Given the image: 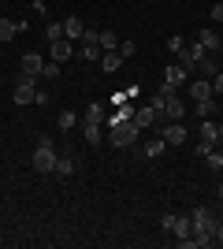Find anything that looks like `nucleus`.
I'll use <instances>...</instances> for the list:
<instances>
[{"mask_svg":"<svg viewBox=\"0 0 223 249\" xmlns=\"http://www.w3.org/2000/svg\"><path fill=\"white\" fill-rule=\"evenodd\" d=\"M56 145H52V138H41L37 142V149H34V171H41V175H49L56 167Z\"/></svg>","mask_w":223,"mask_h":249,"instance_id":"obj_1","label":"nucleus"},{"mask_svg":"<svg viewBox=\"0 0 223 249\" xmlns=\"http://www.w3.org/2000/svg\"><path fill=\"white\" fill-rule=\"evenodd\" d=\"M112 126V145L116 149H123V145H130V142H134V138H138V126H134V119H119V123H108Z\"/></svg>","mask_w":223,"mask_h":249,"instance_id":"obj_2","label":"nucleus"},{"mask_svg":"<svg viewBox=\"0 0 223 249\" xmlns=\"http://www.w3.org/2000/svg\"><path fill=\"white\" fill-rule=\"evenodd\" d=\"M190 219H193V231H216L220 212H216V208H208V205H197V208L190 212Z\"/></svg>","mask_w":223,"mask_h":249,"instance_id":"obj_3","label":"nucleus"},{"mask_svg":"<svg viewBox=\"0 0 223 249\" xmlns=\"http://www.w3.org/2000/svg\"><path fill=\"white\" fill-rule=\"evenodd\" d=\"M34 97H37V78H26V74H19V86H15L11 101H15V104H34Z\"/></svg>","mask_w":223,"mask_h":249,"instance_id":"obj_4","label":"nucleus"},{"mask_svg":"<svg viewBox=\"0 0 223 249\" xmlns=\"http://www.w3.org/2000/svg\"><path fill=\"white\" fill-rule=\"evenodd\" d=\"M223 138H220V123H212V119H201V149L197 153H208V149H216Z\"/></svg>","mask_w":223,"mask_h":249,"instance_id":"obj_5","label":"nucleus"},{"mask_svg":"<svg viewBox=\"0 0 223 249\" xmlns=\"http://www.w3.org/2000/svg\"><path fill=\"white\" fill-rule=\"evenodd\" d=\"M160 119H168V123H179V119H186V104H182L179 93H171L168 101H164V112H160Z\"/></svg>","mask_w":223,"mask_h":249,"instance_id":"obj_6","label":"nucleus"},{"mask_svg":"<svg viewBox=\"0 0 223 249\" xmlns=\"http://www.w3.org/2000/svg\"><path fill=\"white\" fill-rule=\"evenodd\" d=\"M197 41H201V49L208 52V56H220V52H223V37H220L216 30H208V26L197 34Z\"/></svg>","mask_w":223,"mask_h":249,"instance_id":"obj_7","label":"nucleus"},{"mask_svg":"<svg viewBox=\"0 0 223 249\" xmlns=\"http://www.w3.org/2000/svg\"><path fill=\"white\" fill-rule=\"evenodd\" d=\"M41 71H45V60L37 52H26V56H22V74H26V78H41Z\"/></svg>","mask_w":223,"mask_h":249,"instance_id":"obj_8","label":"nucleus"},{"mask_svg":"<svg viewBox=\"0 0 223 249\" xmlns=\"http://www.w3.org/2000/svg\"><path fill=\"white\" fill-rule=\"evenodd\" d=\"M201 56H205V49H201V41H197V45H186V49H182V52H179V63H182V67H186V71H193V63L201 60Z\"/></svg>","mask_w":223,"mask_h":249,"instance_id":"obj_9","label":"nucleus"},{"mask_svg":"<svg viewBox=\"0 0 223 249\" xmlns=\"http://www.w3.org/2000/svg\"><path fill=\"white\" fill-rule=\"evenodd\" d=\"M160 138H164L168 145H182V142H186V138H190V134H186V126H182V123H168V126H164V134H160Z\"/></svg>","mask_w":223,"mask_h":249,"instance_id":"obj_10","label":"nucleus"},{"mask_svg":"<svg viewBox=\"0 0 223 249\" xmlns=\"http://www.w3.org/2000/svg\"><path fill=\"white\" fill-rule=\"evenodd\" d=\"M82 34H86L82 19H78V15H67V19H64V37H67V41H82Z\"/></svg>","mask_w":223,"mask_h":249,"instance_id":"obj_11","label":"nucleus"},{"mask_svg":"<svg viewBox=\"0 0 223 249\" xmlns=\"http://www.w3.org/2000/svg\"><path fill=\"white\" fill-rule=\"evenodd\" d=\"M160 119V112L156 108H153V104H145V108H138V112H134V126H138V130H145V126H153Z\"/></svg>","mask_w":223,"mask_h":249,"instance_id":"obj_12","label":"nucleus"},{"mask_svg":"<svg viewBox=\"0 0 223 249\" xmlns=\"http://www.w3.org/2000/svg\"><path fill=\"white\" fill-rule=\"evenodd\" d=\"M82 123H97V126H101V123H108V108H104V104H101V101H93V104H89V108H86Z\"/></svg>","mask_w":223,"mask_h":249,"instance_id":"obj_13","label":"nucleus"},{"mask_svg":"<svg viewBox=\"0 0 223 249\" xmlns=\"http://www.w3.org/2000/svg\"><path fill=\"white\" fill-rule=\"evenodd\" d=\"M119 67H123V52L119 49H112V52H101V71H119Z\"/></svg>","mask_w":223,"mask_h":249,"instance_id":"obj_14","label":"nucleus"},{"mask_svg":"<svg viewBox=\"0 0 223 249\" xmlns=\"http://www.w3.org/2000/svg\"><path fill=\"white\" fill-rule=\"evenodd\" d=\"M71 52H74V41H67V37H60V41H52V60H56V63L71 60Z\"/></svg>","mask_w":223,"mask_h":249,"instance_id":"obj_15","label":"nucleus"},{"mask_svg":"<svg viewBox=\"0 0 223 249\" xmlns=\"http://www.w3.org/2000/svg\"><path fill=\"white\" fill-rule=\"evenodd\" d=\"M193 71H201V78H212V74L220 71V63H216V56H208V52H205L201 60L193 63Z\"/></svg>","mask_w":223,"mask_h":249,"instance_id":"obj_16","label":"nucleus"},{"mask_svg":"<svg viewBox=\"0 0 223 249\" xmlns=\"http://www.w3.org/2000/svg\"><path fill=\"white\" fill-rule=\"evenodd\" d=\"M186 74H190V71H186L182 63H171L168 71H164V82H171V86H175V89H179V86L186 82Z\"/></svg>","mask_w":223,"mask_h":249,"instance_id":"obj_17","label":"nucleus"},{"mask_svg":"<svg viewBox=\"0 0 223 249\" xmlns=\"http://www.w3.org/2000/svg\"><path fill=\"white\" fill-rule=\"evenodd\" d=\"M171 234H175V238H190V234H193V219H190V216H175Z\"/></svg>","mask_w":223,"mask_h":249,"instance_id":"obj_18","label":"nucleus"},{"mask_svg":"<svg viewBox=\"0 0 223 249\" xmlns=\"http://www.w3.org/2000/svg\"><path fill=\"white\" fill-rule=\"evenodd\" d=\"M190 97L193 101H205V97H212V78H197L190 86Z\"/></svg>","mask_w":223,"mask_h":249,"instance_id":"obj_19","label":"nucleus"},{"mask_svg":"<svg viewBox=\"0 0 223 249\" xmlns=\"http://www.w3.org/2000/svg\"><path fill=\"white\" fill-rule=\"evenodd\" d=\"M52 171H56L60 178H67V175L74 171V156H71V153H60V156H56V167H52Z\"/></svg>","mask_w":223,"mask_h":249,"instance_id":"obj_20","label":"nucleus"},{"mask_svg":"<svg viewBox=\"0 0 223 249\" xmlns=\"http://www.w3.org/2000/svg\"><path fill=\"white\" fill-rule=\"evenodd\" d=\"M97 45H101L104 52L119 49V37H116V30H97Z\"/></svg>","mask_w":223,"mask_h":249,"instance_id":"obj_21","label":"nucleus"},{"mask_svg":"<svg viewBox=\"0 0 223 249\" xmlns=\"http://www.w3.org/2000/svg\"><path fill=\"white\" fill-rule=\"evenodd\" d=\"M216 115V97H205V101H197V119H212Z\"/></svg>","mask_w":223,"mask_h":249,"instance_id":"obj_22","label":"nucleus"},{"mask_svg":"<svg viewBox=\"0 0 223 249\" xmlns=\"http://www.w3.org/2000/svg\"><path fill=\"white\" fill-rule=\"evenodd\" d=\"M82 60L86 63H101V45H97V41H82Z\"/></svg>","mask_w":223,"mask_h":249,"instance_id":"obj_23","label":"nucleus"},{"mask_svg":"<svg viewBox=\"0 0 223 249\" xmlns=\"http://www.w3.org/2000/svg\"><path fill=\"white\" fill-rule=\"evenodd\" d=\"M82 138L89 142V145H101V126L97 123H82Z\"/></svg>","mask_w":223,"mask_h":249,"instance_id":"obj_24","label":"nucleus"},{"mask_svg":"<svg viewBox=\"0 0 223 249\" xmlns=\"http://www.w3.org/2000/svg\"><path fill=\"white\" fill-rule=\"evenodd\" d=\"M164 149H168V142H164V138H153V142H145V156H149V160H156Z\"/></svg>","mask_w":223,"mask_h":249,"instance_id":"obj_25","label":"nucleus"},{"mask_svg":"<svg viewBox=\"0 0 223 249\" xmlns=\"http://www.w3.org/2000/svg\"><path fill=\"white\" fill-rule=\"evenodd\" d=\"M15 34H19V26H15L11 19H4V15H0V41H11Z\"/></svg>","mask_w":223,"mask_h":249,"instance_id":"obj_26","label":"nucleus"},{"mask_svg":"<svg viewBox=\"0 0 223 249\" xmlns=\"http://www.w3.org/2000/svg\"><path fill=\"white\" fill-rule=\"evenodd\" d=\"M74 123H78V115H74L71 108H67V112H60V119H56V126H60V130H74Z\"/></svg>","mask_w":223,"mask_h":249,"instance_id":"obj_27","label":"nucleus"},{"mask_svg":"<svg viewBox=\"0 0 223 249\" xmlns=\"http://www.w3.org/2000/svg\"><path fill=\"white\" fill-rule=\"evenodd\" d=\"M45 37H49V45L60 41V37H64V22H52V19H49V26H45Z\"/></svg>","mask_w":223,"mask_h":249,"instance_id":"obj_28","label":"nucleus"},{"mask_svg":"<svg viewBox=\"0 0 223 249\" xmlns=\"http://www.w3.org/2000/svg\"><path fill=\"white\" fill-rule=\"evenodd\" d=\"M205 160H208V167H212V171H223V153L208 149V153H205Z\"/></svg>","mask_w":223,"mask_h":249,"instance_id":"obj_29","label":"nucleus"},{"mask_svg":"<svg viewBox=\"0 0 223 249\" xmlns=\"http://www.w3.org/2000/svg\"><path fill=\"white\" fill-rule=\"evenodd\" d=\"M41 78L56 82V78H60V63H56V60H49V63H45V71H41Z\"/></svg>","mask_w":223,"mask_h":249,"instance_id":"obj_30","label":"nucleus"},{"mask_svg":"<svg viewBox=\"0 0 223 249\" xmlns=\"http://www.w3.org/2000/svg\"><path fill=\"white\" fill-rule=\"evenodd\" d=\"M182 49H186V41H182L179 34H171V37H168V52H171V56H179Z\"/></svg>","mask_w":223,"mask_h":249,"instance_id":"obj_31","label":"nucleus"},{"mask_svg":"<svg viewBox=\"0 0 223 249\" xmlns=\"http://www.w3.org/2000/svg\"><path fill=\"white\" fill-rule=\"evenodd\" d=\"M212 97H223V71L212 74Z\"/></svg>","mask_w":223,"mask_h":249,"instance_id":"obj_32","label":"nucleus"},{"mask_svg":"<svg viewBox=\"0 0 223 249\" xmlns=\"http://www.w3.org/2000/svg\"><path fill=\"white\" fill-rule=\"evenodd\" d=\"M119 52H123V60H130V56L138 52V45H134V41H119Z\"/></svg>","mask_w":223,"mask_h":249,"instance_id":"obj_33","label":"nucleus"},{"mask_svg":"<svg viewBox=\"0 0 223 249\" xmlns=\"http://www.w3.org/2000/svg\"><path fill=\"white\" fill-rule=\"evenodd\" d=\"M34 104H41V108H45V104H49V89H37V97H34Z\"/></svg>","mask_w":223,"mask_h":249,"instance_id":"obj_34","label":"nucleus"},{"mask_svg":"<svg viewBox=\"0 0 223 249\" xmlns=\"http://www.w3.org/2000/svg\"><path fill=\"white\" fill-rule=\"evenodd\" d=\"M212 22H223V0H220V4L212 8Z\"/></svg>","mask_w":223,"mask_h":249,"instance_id":"obj_35","label":"nucleus"},{"mask_svg":"<svg viewBox=\"0 0 223 249\" xmlns=\"http://www.w3.org/2000/svg\"><path fill=\"white\" fill-rule=\"evenodd\" d=\"M216 246H223V219L216 223Z\"/></svg>","mask_w":223,"mask_h":249,"instance_id":"obj_36","label":"nucleus"},{"mask_svg":"<svg viewBox=\"0 0 223 249\" xmlns=\"http://www.w3.org/2000/svg\"><path fill=\"white\" fill-rule=\"evenodd\" d=\"M220 201H223V182H220Z\"/></svg>","mask_w":223,"mask_h":249,"instance_id":"obj_37","label":"nucleus"},{"mask_svg":"<svg viewBox=\"0 0 223 249\" xmlns=\"http://www.w3.org/2000/svg\"><path fill=\"white\" fill-rule=\"evenodd\" d=\"M220 219H223V208H220Z\"/></svg>","mask_w":223,"mask_h":249,"instance_id":"obj_38","label":"nucleus"},{"mask_svg":"<svg viewBox=\"0 0 223 249\" xmlns=\"http://www.w3.org/2000/svg\"><path fill=\"white\" fill-rule=\"evenodd\" d=\"M220 138H223V126H220Z\"/></svg>","mask_w":223,"mask_h":249,"instance_id":"obj_39","label":"nucleus"}]
</instances>
